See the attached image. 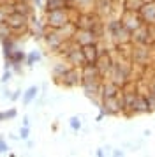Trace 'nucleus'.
<instances>
[{
	"mask_svg": "<svg viewBox=\"0 0 155 157\" xmlns=\"http://www.w3.org/2000/svg\"><path fill=\"white\" fill-rule=\"evenodd\" d=\"M106 30H108V36L111 37L118 46L130 43V36L132 34L123 27V23L120 21V20H111V21L106 25Z\"/></svg>",
	"mask_w": 155,
	"mask_h": 157,
	"instance_id": "1",
	"label": "nucleus"
},
{
	"mask_svg": "<svg viewBox=\"0 0 155 157\" xmlns=\"http://www.w3.org/2000/svg\"><path fill=\"white\" fill-rule=\"evenodd\" d=\"M67 23H72V16H70V7L67 9H58V11H51L46 14V25L49 29L58 30L65 27Z\"/></svg>",
	"mask_w": 155,
	"mask_h": 157,
	"instance_id": "2",
	"label": "nucleus"
},
{
	"mask_svg": "<svg viewBox=\"0 0 155 157\" xmlns=\"http://www.w3.org/2000/svg\"><path fill=\"white\" fill-rule=\"evenodd\" d=\"M99 109L104 115L109 117H116V115L123 113V97L120 94L118 97H109V99H100V106Z\"/></svg>",
	"mask_w": 155,
	"mask_h": 157,
	"instance_id": "3",
	"label": "nucleus"
},
{
	"mask_svg": "<svg viewBox=\"0 0 155 157\" xmlns=\"http://www.w3.org/2000/svg\"><path fill=\"white\" fill-rule=\"evenodd\" d=\"M150 57H152V46H146V44H134L132 46L130 58H132L134 64L145 67V65L150 64Z\"/></svg>",
	"mask_w": 155,
	"mask_h": 157,
	"instance_id": "4",
	"label": "nucleus"
},
{
	"mask_svg": "<svg viewBox=\"0 0 155 157\" xmlns=\"http://www.w3.org/2000/svg\"><path fill=\"white\" fill-rule=\"evenodd\" d=\"M120 21L123 23V27H125L130 34L143 25V20H141L139 13H134V11H123V14L120 16Z\"/></svg>",
	"mask_w": 155,
	"mask_h": 157,
	"instance_id": "5",
	"label": "nucleus"
},
{
	"mask_svg": "<svg viewBox=\"0 0 155 157\" xmlns=\"http://www.w3.org/2000/svg\"><path fill=\"white\" fill-rule=\"evenodd\" d=\"M72 41L79 46V48H83V46H88V44H97L99 37L93 34V30H81L78 29L74 37H72Z\"/></svg>",
	"mask_w": 155,
	"mask_h": 157,
	"instance_id": "6",
	"label": "nucleus"
},
{
	"mask_svg": "<svg viewBox=\"0 0 155 157\" xmlns=\"http://www.w3.org/2000/svg\"><path fill=\"white\" fill-rule=\"evenodd\" d=\"M60 83H62L65 88H74V86L81 85L83 83V76H81V69H78V67H70L67 74L60 79Z\"/></svg>",
	"mask_w": 155,
	"mask_h": 157,
	"instance_id": "7",
	"label": "nucleus"
},
{
	"mask_svg": "<svg viewBox=\"0 0 155 157\" xmlns=\"http://www.w3.org/2000/svg\"><path fill=\"white\" fill-rule=\"evenodd\" d=\"M67 64L70 65V67H78V69H83L85 65H86V58H85V55H83V50L79 48V46H74L72 50L67 53Z\"/></svg>",
	"mask_w": 155,
	"mask_h": 157,
	"instance_id": "8",
	"label": "nucleus"
},
{
	"mask_svg": "<svg viewBox=\"0 0 155 157\" xmlns=\"http://www.w3.org/2000/svg\"><path fill=\"white\" fill-rule=\"evenodd\" d=\"M6 23L13 29V32L25 30V29H27V25H28V16L20 14V13H11V14H7Z\"/></svg>",
	"mask_w": 155,
	"mask_h": 157,
	"instance_id": "9",
	"label": "nucleus"
},
{
	"mask_svg": "<svg viewBox=\"0 0 155 157\" xmlns=\"http://www.w3.org/2000/svg\"><path fill=\"white\" fill-rule=\"evenodd\" d=\"M44 41H46L49 50L56 51V53H58V50L62 48V44L65 43V41L62 39V36L58 34V30H53V29H49V30L44 32Z\"/></svg>",
	"mask_w": 155,
	"mask_h": 157,
	"instance_id": "10",
	"label": "nucleus"
},
{
	"mask_svg": "<svg viewBox=\"0 0 155 157\" xmlns=\"http://www.w3.org/2000/svg\"><path fill=\"white\" fill-rule=\"evenodd\" d=\"M95 65L99 67V71H100L102 76H108L109 71H111V67L115 65V60H113L111 53H109V51H100V55H99Z\"/></svg>",
	"mask_w": 155,
	"mask_h": 157,
	"instance_id": "11",
	"label": "nucleus"
},
{
	"mask_svg": "<svg viewBox=\"0 0 155 157\" xmlns=\"http://www.w3.org/2000/svg\"><path fill=\"white\" fill-rule=\"evenodd\" d=\"M139 16L145 25H155V0H150V2L143 4Z\"/></svg>",
	"mask_w": 155,
	"mask_h": 157,
	"instance_id": "12",
	"label": "nucleus"
},
{
	"mask_svg": "<svg viewBox=\"0 0 155 157\" xmlns=\"http://www.w3.org/2000/svg\"><path fill=\"white\" fill-rule=\"evenodd\" d=\"M122 94V86L115 85L113 81H102L100 85V99H109V97H118Z\"/></svg>",
	"mask_w": 155,
	"mask_h": 157,
	"instance_id": "13",
	"label": "nucleus"
},
{
	"mask_svg": "<svg viewBox=\"0 0 155 157\" xmlns=\"http://www.w3.org/2000/svg\"><path fill=\"white\" fill-rule=\"evenodd\" d=\"M100 85L102 81H83L81 86H83V92L88 99H100Z\"/></svg>",
	"mask_w": 155,
	"mask_h": 157,
	"instance_id": "14",
	"label": "nucleus"
},
{
	"mask_svg": "<svg viewBox=\"0 0 155 157\" xmlns=\"http://www.w3.org/2000/svg\"><path fill=\"white\" fill-rule=\"evenodd\" d=\"M81 76H83V81H100V79L104 78L95 64H86L85 65L83 69H81Z\"/></svg>",
	"mask_w": 155,
	"mask_h": 157,
	"instance_id": "15",
	"label": "nucleus"
},
{
	"mask_svg": "<svg viewBox=\"0 0 155 157\" xmlns=\"http://www.w3.org/2000/svg\"><path fill=\"white\" fill-rule=\"evenodd\" d=\"M83 55L86 58V64H95L97 62L99 55H100V50H99L97 44H88V46H83Z\"/></svg>",
	"mask_w": 155,
	"mask_h": 157,
	"instance_id": "16",
	"label": "nucleus"
},
{
	"mask_svg": "<svg viewBox=\"0 0 155 157\" xmlns=\"http://www.w3.org/2000/svg\"><path fill=\"white\" fill-rule=\"evenodd\" d=\"M132 113L134 115L150 113V109H148V102H146V97H145V95H138V99H136V102H134V106H132Z\"/></svg>",
	"mask_w": 155,
	"mask_h": 157,
	"instance_id": "17",
	"label": "nucleus"
},
{
	"mask_svg": "<svg viewBox=\"0 0 155 157\" xmlns=\"http://www.w3.org/2000/svg\"><path fill=\"white\" fill-rule=\"evenodd\" d=\"M13 13H20V14L30 16L32 14V6H28L27 0H18L13 4Z\"/></svg>",
	"mask_w": 155,
	"mask_h": 157,
	"instance_id": "18",
	"label": "nucleus"
},
{
	"mask_svg": "<svg viewBox=\"0 0 155 157\" xmlns=\"http://www.w3.org/2000/svg\"><path fill=\"white\" fill-rule=\"evenodd\" d=\"M69 69H70L69 64H55V65H53V78H55L56 81H60V79L67 74Z\"/></svg>",
	"mask_w": 155,
	"mask_h": 157,
	"instance_id": "19",
	"label": "nucleus"
},
{
	"mask_svg": "<svg viewBox=\"0 0 155 157\" xmlns=\"http://www.w3.org/2000/svg\"><path fill=\"white\" fill-rule=\"evenodd\" d=\"M145 0H123V11H134V13H139L143 7Z\"/></svg>",
	"mask_w": 155,
	"mask_h": 157,
	"instance_id": "20",
	"label": "nucleus"
},
{
	"mask_svg": "<svg viewBox=\"0 0 155 157\" xmlns=\"http://www.w3.org/2000/svg\"><path fill=\"white\" fill-rule=\"evenodd\" d=\"M67 2L65 0H46V11L51 13V11H58V9H67Z\"/></svg>",
	"mask_w": 155,
	"mask_h": 157,
	"instance_id": "21",
	"label": "nucleus"
},
{
	"mask_svg": "<svg viewBox=\"0 0 155 157\" xmlns=\"http://www.w3.org/2000/svg\"><path fill=\"white\" fill-rule=\"evenodd\" d=\"M37 94H39V88H37V86H30L27 92L23 94V104H25V106H28V104H30V102L37 97Z\"/></svg>",
	"mask_w": 155,
	"mask_h": 157,
	"instance_id": "22",
	"label": "nucleus"
},
{
	"mask_svg": "<svg viewBox=\"0 0 155 157\" xmlns=\"http://www.w3.org/2000/svg\"><path fill=\"white\" fill-rule=\"evenodd\" d=\"M11 34H13V29H11V27H9L6 21L0 23V39H2V41L11 39Z\"/></svg>",
	"mask_w": 155,
	"mask_h": 157,
	"instance_id": "23",
	"label": "nucleus"
},
{
	"mask_svg": "<svg viewBox=\"0 0 155 157\" xmlns=\"http://www.w3.org/2000/svg\"><path fill=\"white\" fill-rule=\"evenodd\" d=\"M93 2H95V0H76V2H74V6H78L79 9H83V13H85V11L88 13V7L93 6Z\"/></svg>",
	"mask_w": 155,
	"mask_h": 157,
	"instance_id": "24",
	"label": "nucleus"
},
{
	"mask_svg": "<svg viewBox=\"0 0 155 157\" xmlns=\"http://www.w3.org/2000/svg\"><path fill=\"white\" fill-rule=\"evenodd\" d=\"M69 125H70L72 131H79V129H81V118H79V117H70Z\"/></svg>",
	"mask_w": 155,
	"mask_h": 157,
	"instance_id": "25",
	"label": "nucleus"
},
{
	"mask_svg": "<svg viewBox=\"0 0 155 157\" xmlns=\"http://www.w3.org/2000/svg\"><path fill=\"white\" fill-rule=\"evenodd\" d=\"M37 60H41V53H39V51H32V53L28 55V58H27V64L32 65L34 62H37Z\"/></svg>",
	"mask_w": 155,
	"mask_h": 157,
	"instance_id": "26",
	"label": "nucleus"
},
{
	"mask_svg": "<svg viewBox=\"0 0 155 157\" xmlns=\"http://www.w3.org/2000/svg\"><path fill=\"white\" fill-rule=\"evenodd\" d=\"M145 97H146V102H148V109H150V113H152V111H155V95L148 94V95H145Z\"/></svg>",
	"mask_w": 155,
	"mask_h": 157,
	"instance_id": "27",
	"label": "nucleus"
},
{
	"mask_svg": "<svg viewBox=\"0 0 155 157\" xmlns=\"http://www.w3.org/2000/svg\"><path fill=\"white\" fill-rule=\"evenodd\" d=\"M14 117H16V109H9V111H2V113H0V120L14 118Z\"/></svg>",
	"mask_w": 155,
	"mask_h": 157,
	"instance_id": "28",
	"label": "nucleus"
},
{
	"mask_svg": "<svg viewBox=\"0 0 155 157\" xmlns=\"http://www.w3.org/2000/svg\"><path fill=\"white\" fill-rule=\"evenodd\" d=\"M148 90H150V94H152V95H155V76L148 81Z\"/></svg>",
	"mask_w": 155,
	"mask_h": 157,
	"instance_id": "29",
	"label": "nucleus"
},
{
	"mask_svg": "<svg viewBox=\"0 0 155 157\" xmlns=\"http://www.w3.org/2000/svg\"><path fill=\"white\" fill-rule=\"evenodd\" d=\"M28 134H30V131H28V127H21L20 129V136H21V140H27Z\"/></svg>",
	"mask_w": 155,
	"mask_h": 157,
	"instance_id": "30",
	"label": "nucleus"
},
{
	"mask_svg": "<svg viewBox=\"0 0 155 157\" xmlns=\"http://www.w3.org/2000/svg\"><path fill=\"white\" fill-rule=\"evenodd\" d=\"M7 150H9V147H7V143L4 141L2 138H0V154H4V152H7Z\"/></svg>",
	"mask_w": 155,
	"mask_h": 157,
	"instance_id": "31",
	"label": "nucleus"
},
{
	"mask_svg": "<svg viewBox=\"0 0 155 157\" xmlns=\"http://www.w3.org/2000/svg\"><path fill=\"white\" fill-rule=\"evenodd\" d=\"M11 79V71H7V72H4V76H2V81L6 83V81H9Z\"/></svg>",
	"mask_w": 155,
	"mask_h": 157,
	"instance_id": "32",
	"label": "nucleus"
},
{
	"mask_svg": "<svg viewBox=\"0 0 155 157\" xmlns=\"http://www.w3.org/2000/svg\"><path fill=\"white\" fill-rule=\"evenodd\" d=\"M113 157H123V152L122 150H115L113 152Z\"/></svg>",
	"mask_w": 155,
	"mask_h": 157,
	"instance_id": "33",
	"label": "nucleus"
},
{
	"mask_svg": "<svg viewBox=\"0 0 155 157\" xmlns=\"http://www.w3.org/2000/svg\"><path fill=\"white\" fill-rule=\"evenodd\" d=\"M20 94H21L20 90H18V92H14L13 95H11V99H13V101H18V99H20Z\"/></svg>",
	"mask_w": 155,
	"mask_h": 157,
	"instance_id": "34",
	"label": "nucleus"
},
{
	"mask_svg": "<svg viewBox=\"0 0 155 157\" xmlns=\"http://www.w3.org/2000/svg\"><path fill=\"white\" fill-rule=\"evenodd\" d=\"M6 18H7V16L4 14V11L0 9V23H4V21H6Z\"/></svg>",
	"mask_w": 155,
	"mask_h": 157,
	"instance_id": "35",
	"label": "nucleus"
},
{
	"mask_svg": "<svg viewBox=\"0 0 155 157\" xmlns=\"http://www.w3.org/2000/svg\"><path fill=\"white\" fill-rule=\"evenodd\" d=\"M28 125H30V120H28V117H25L23 118V127H28Z\"/></svg>",
	"mask_w": 155,
	"mask_h": 157,
	"instance_id": "36",
	"label": "nucleus"
},
{
	"mask_svg": "<svg viewBox=\"0 0 155 157\" xmlns=\"http://www.w3.org/2000/svg\"><path fill=\"white\" fill-rule=\"evenodd\" d=\"M97 157H106V155H104V150H102V148L97 150Z\"/></svg>",
	"mask_w": 155,
	"mask_h": 157,
	"instance_id": "37",
	"label": "nucleus"
},
{
	"mask_svg": "<svg viewBox=\"0 0 155 157\" xmlns=\"http://www.w3.org/2000/svg\"><path fill=\"white\" fill-rule=\"evenodd\" d=\"M35 4H37V6H41V0H34Z\"/></svg>",
	"mask_w": 155,
	"mask_h": 157,
	"instance_id": "38",
	"label": "nucleus"
},
{
	"mask_svg": "<svg viewBox=\"0 0 155 157\" xmlns=\"http://www.w3.org/2000/svg\"><path fill=\"white\" fill-rule=\"evenodd\" d=\"M145 2H150V0H145Z\"/></svg>",
	"mask_w": 155,
	"mask_h": 157,
	"instance_id": "39",
	"label": "nucleus"
}]
</instances>
